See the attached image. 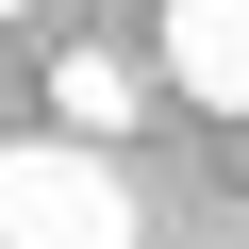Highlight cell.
I'll return each instance as SVG.
<instances>
[{"mask_svg":"<svg viewBox=\"0 0 249 249\" xmlns=\"http://www.w3.org/2000/svg\"><path fill=\"white\" fill-rule=\"evenodd\" d=\"M133 116H150V67H133V50H67V67H50V133H83V150H116Z\"/></svg>","mask_w":249,"mask_h":249,"instance_id":"cell-3","label":"cell"},{"mask_svg":"<svg viewBox=\"0 0 249 249\" xmlns=\"http://www.w3.org/2000/svg\"><path fill=\"white\" fill-rule=\"evenodd\" d=\"M133 183L83 133H0V249H133Z\"/></svg>","mask_w":249,"mask_h":249,"instance_id":"cell-1","label":"cell"},{"mask_svg":"<svg viewBox=\"0 0 249 249\" xmlns=\"http://www.w3.org/2000/svg\"><path fill=\"white\" fill-rule=\"evenodd\" d=\"M0 17H34V0H0Z\"/></svg>","mask_w":249,"mask_h":249,"instance_id":"cell-4","label":"cell"},{"mask_svg":"<svg viewBox=\"0 0 249 249\" xmlns=\"http://www.w3.org/2000/svg\"><path fill=\"white\" fill-rule=\"evenodd\" d=\"M166 83L249 133V0H166Z\"/></svg>","mask_w":249,"mask_h":249,"instance_id":"cell-2","label":"cell"}]
</instances>
